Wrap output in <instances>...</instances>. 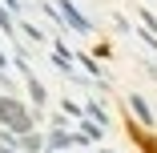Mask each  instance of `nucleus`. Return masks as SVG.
I'll return each mask as SVG.
<instances>
[{
	"instance_id": "f257e3e1",
	"label": "nucleus",
	"mask_w": 157,
	"mask_h": 153,
	"mask_svg": "<svg viewBox=\"0 0 157 153\" xmlns=\"http://www.w3.org/2000/svg\"><path fill=\"white\" fill-rule=\"evenodd\" d=\"M0 121H8L12 129H24L28 125V117H24V109L16 101H0Z\"/></svg>"
},
{
	"instance_id": "f03ea898",
	"label": "nucleus",
	"mask_w": 157,
	"mask_h": 153,
	"mask_svg": "<svg viewBox=\"0 0 157 153\" xmlns=\"http://www.w3.org/2000/svg\"><path fill=\"white\" fill-rule=\"evenodd\" d=\"M129 105H133V109H137V117H141V121H145V125H149V121H153V117H149V105H145V101H141V97H133V101H129Z\"/></svg>"
}]
</instances>
